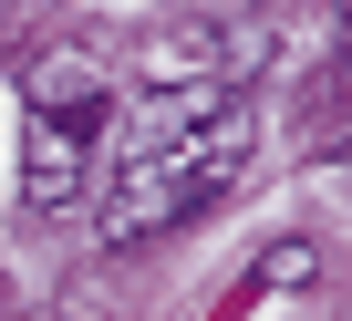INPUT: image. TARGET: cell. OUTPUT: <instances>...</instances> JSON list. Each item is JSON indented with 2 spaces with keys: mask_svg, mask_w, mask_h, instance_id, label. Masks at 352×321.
Returning a JSON list of instances; mask_svg holds the SVG:
<instances>
[{
  "mask_svg": "<svg viewBox=\"0 0 352 321\" xmlns=\"http://www.w3.org/2000/svg\"><path fill=\"white\" fill-rule=\"evenodd\" d=\"M249 104L239 93H145L114 135V177H104V249L166 239L187 228L197 208H218L249 177Z\"/></svg>",
  "mask_w": 352,
  "mask_h": 321,
  "instance_id": "obj_1",
  "label": "cell"
},
{
  "mask_svg": "<svg viewBox=\"0 0 352 321\" xmlns=\"http://www.w3.org/2000/svg\"><path fill=\"white\" fill-rule=\"evenodd\" d=\"M21 114H32L21 124V208L52 218L94 187V145L114 124V73L94 52H42L21 73Z\"/></svg>",
  "mask_w": 352,
  "mask_h": 321,
  "instance_id": "obj_2",
  "label": "cell"
},
{
  "mask_svg": "<svg viewBox=\"0 0 352 321\" xmlns=\"http://www.w3.org/2000/svg\"><path fill=\"white\" fill-rule=\"evenodd\" d=\"M311 239H280V249H259V290H311Z\"/></svg>",
  "mask_w": 352,
  "mask_h": 321,
  "instance_id": "obj_3",
  "label": "cell"
},
{
  "mask_svg": "<svg viewBox=\"0 0 352 321\" xmlns=\"http://www.w3.org/2000/svg\"><path fill=\"white\" fill-rule=\"evenodd\" d=\"M11 321H52V311H11Z\"/></svg>",
  "mask_w": 352,
  "mask_h": 321,
  "instance_id": "obj_4",
  "label": "cell"
}]
</instances>
